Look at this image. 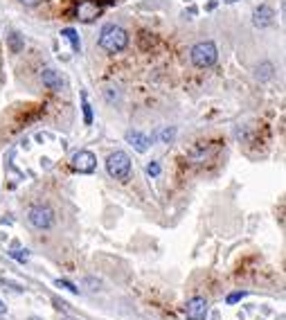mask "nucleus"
Listing matches in <instances>:
<instances>
[{
    "instance_id": "nucleus-1",
    "label": "nucleus",
    "mask_w": 286,
    "mask_h": 320,
    "mask_svg": "<svg viewBox=\"0 0 286 320\" xmlns=\"http://www.w3.org/2000/svg\"><path fill=\"white\" fill-rule=\"evenodd\" d=\"M99 45L106 50V52H111V54L122 52V50L129 45V34H127L124 27L115 25V23H108V25L101 27Z\"/></svg>"
},
{
    "instance_id": "nucleus-2",
    "label": "nucleus",
    "mask_w": 286,
    "mask_h": 320,
    "mask_svg": "<svg viewBox=\"0 0 286 320\" xmlns=\"http://www.w3.org/2000/svg\"><path fill=\"white\" fill-rule=\"evenodd\" d=\"M106 171L111 178H117V181H129V174H131V158L129 153L124 151H113L111 156L106 158Z\"/></svg>"
},
{
    "instance_id": "nucleus-3",
    "label": "nucleus",
    "mask_w": 286,
    "mask_h": 320,
    "mask_svg": "<svg viewBox=\"0 0 286 320\" xmlns=\"http://www.w3.org/2000/svg\"><path fill=\"white\" fill-rule=\"evenodd\" d=\"M216 45L212 41H203V43H196L192 48V64L196 68H210L216 64Z\"/></svg>"
},
{
    "instance_id": "nucleus-4",
    "label": "nucleus",
    "mask_w": 286,
    "mask_h": 320,
    "mask_svg": "<svg viewBox=\"0 0 286 320\" xmlns=\"http://www.w3.org/2000/svg\"><path fill=\"white\" fill-rule=\"evenodd\" d=\"M30 224L38 230H50L54 226V212L48 208V205H34L30 208Z\"/></svg>"
},
{
    "instance_id": "nucleus-5",
    "label": "nucleus",
    "mask_w": 286,
    "mask_h": 320,
    "mask_svg": "<svg viewBox=\"0 0 286 320\" xmlns=\"http://www.w3.org/2000/svg\"><path fill=\"white\" fill-rule=\"evenodd\" d=\"M104 11V3L99 0H81L74 9V18H79L81 23H93L95 18H99V14Z\"/></svg>"
},
{
    "instance_id": "nucleus-6",
    "label": "nucleus",
    "mask_w": 286,
    "mask_h": 320,
    "mask_svg": "<svg viewBox=\"0 0 286 320\" xmlns=\"http://www.w3.org/2000/svg\"><path fill=\"white\" fill-rule=\"evenodd\" d=\"M70 165H72L74 171H79V174H93L95 167H97V158H95V153H90L86 149H79V151L72 153Z\"/></svg>"
},
{
    "instance_id": "nucleus-7",
    "label": "nucleus",
    "mask_w": 286,
    "mask_h": 320,
    "mask_svg": "<svg viewBox=\"0 0 286 320\" xmlns=\"http://www.w3.org/2000/svg\"><path fill=\"white\" fill-rule=\"evenodd\" d=\"M185 316L190 320H203L208 316V300L201 298V295H196V298L187 300L185 305Z\"/></svg>"
},
{
    "instance_id": "nucleus-8",
    "label": "nucleus",
    "mask_w": 286,
    "mask_h": 320,
    "mask_svg": "<svg viewBox=\"0 0 286 320\" xmlns=\"http://www.w3.org/2000/svg\"><path fill=\"white\" fill-rule=\"evenodd\" d=\"M41 82L48 86L50 90H54V93H59V90H64V86H66V79L59 75V72L54 70V68H43V72H41Z\"/></svg>"
},
{
    "instance_id": "nucleus-9",
    "label": "nucleus",
    "mask_w": 286,
    "mask_h": 320,
    "mask_svg": "<svg viewBox=\"0 0 286 320\" xmlns=\"http://www.w3.org/2000/svg\"><path fill=\"white\" fill-rule=\"evenodd\" d=\"M253 23L255 27H268L275 23V11H273L271 5H259L253 14Z\"/></svg>"
},
{
    "instance_id": "nucleus-10",
    "label": "nucleus",
    "mask_w": 286,
    "mask_h": 320,
    "mask_svg": "<svg viewBox=\"0 0 286 320\" xmlns=\"http://www.w3.org/2000/svg\"><path fill=\"white\" fill-rule=\"evenodd\" d=\"M127 142L138 153H145L149 149V138H147L145 133H140V131H129V133H127Z\"/></svg>"
},
{
    "instance_id": "nucleus-11",
    "label": "nucleus",
    "mask_w": 286,
    "mask_h": 320,
    "mask_svg": "<svg viewBox=\"0 0 286 320\" xmlns=\"http://www.w3.org/2000/svg\"><path fill=\"white\" fill-rule=\"evenodd\" d=\"M61 38L70 41V45H72L74 52H81V41H79V34L74 32L72 27H66V30H61Z\"/></svg>"
},
{
    "instance_id": "nucleus-12",
    "label": "nucleus",
    "mask_w": 286,
    "mask_h": 320,
    "mask_svg": "<svg viewBox=\"0 0 286 320\" xmlns=\"http://www.w3.org/2000/svg\"><path fill=\"white\" fill-rule=\"evenodd\" d=\"M7 45H9L11 52H21V50L25 48V41H23V36H21L18 32H11L9 36H7Z\"/></svg>"
},
{
    "instance_id": "nucleus-13",
    "label": "nucleus",
    "mask_w": 286,
    "mask_h": 320,
    "mask_svg": "<svg viewBox=\"0 0 286 320\" xmlns=\"http://www.w3.org/2000/svg\"><path fill=\"white\" fill-rule=\"evenodd\" d=\"M81 106H84V122L93 124V108H90V102L86 97V93H81Z\"/></svg>"
},
{
    "instance_id": "nucleus-14",
    "label": "nucleus",
    "mask_w": 286,
    "mask_h": 320,
    "mask_svg": "<svg viewBox=\"0 0 286 320\" xmlns=\"http://www.w3.org/2000/svg\"><path fill=\"white\" fill-rule=\"evenodd\" d=\"M246 295H248V293H246V291H232V293L230 295H228V305H237V302H241L243 298H246Z\"/></svg>"
},
{
    "instance_id": "nucleus-15",
    "label": "nucleus",
    "mask_w": 286,
    "mask_h": 320,
    "mask_svg": "<svg viewBox=\"0 0 286 320\" xmlns=\"http://www.w3.org/2000/svg\"><path fill=\"white\" fill-rule=\"evenodd\" d=\"M174 135H176V129H174V127H171V129H162V131H160V140H162L165 145H169V142L174 140Z\"/></svg>"
},
{
    "instance_id": "nucleus-16",
    "label": "nucleus",
    "mask_w": 286,
    "mask_h": 320,
    "mask_svg": "<svg viewBox=\"0 0 286 320\" xmlns=\"http://www.w3.org/2000/svg\"><path fill=\"white\" fill-rule=\"evenodd\" d=\"M147 174L151 176V178H156V176H160V165L156 163V160H151V163H147Z\"/></svg>"
},
{
    "instance_id": "nucleus-17",
    "label": "nucleus",
    "mask_w": 286,
    "mask_h": 320,
    "mask_svg": "<svg viewBox=\"0 0 286 320\" xmlns=\"http://www.w3.org/2000/svg\"><path fill=\"white\" fill-rule=\"evenodd\" d=\"M56 287H64V289H68V291H70V293H74V295L79 293V289L74 287L72 282H68V279H56Z\"/></svg>"
},
{
    "instance_id": "nucleus-18",
    "label": "nucleus",
    "mask_w": 286,
    "mask_h": 320,
    "mask_svg": "<svg viewBox=\"0 0 286 320\" xmlns=\"http://www.w3.org/2000/svg\"><path fill=\"white\" fill-rule=\"evenodd\" d=\"M11 257H14V259H18V262H27L30 253H27V248H25V253H16V250H11Z\"/></svg>"
},
{
    "instance_id": "nucleus-19",
    "label": "nucleus",
    "mask_w": 286,
    "mask_h": 320,
    "mask_svg": "<svg viewBox=\"0 0 286 320\" xmlns=\"http://www.w3.org/2000/svg\"><path fill=\"white\" fill-rule=\"evenodd\" d=\"M23 5H25V7H36V5H41L43 0H21Z\"/></svg>"
},
{
    "instance_id": "nucleus-20",
    "label": "nucleus",
    "mask_w": 286,
    "mask_h": 320,
    "mask_svg": "<svg viewBox=\"0 0 286 320\" xmlns=\"http://www.w3.org/2000/svg\"><path fill=\"white\" fill-rule=\"evenodd\" d=\"M3 313H7V305H5V302L0 300V316H3Z\"/></svg>"
},
{
    "instance_id": "nucleus-21",
    "label": "nucleus",
    "mask_w": 286,
    "mask_h": 320,
    "mask_svg": "<svg viewBox=\"0 0 286 320\" xmlns=\"http://www.w3.org/2000/svg\"><path fill=\"white\" fill-rule=\"evenodd\" d=\"M226 3H237V0H226Z\"/></svg>"
}]
</instances>
